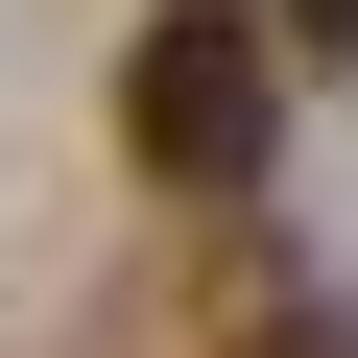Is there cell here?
Returning <instances> with one entry per match:
<instances>
[{
  "mask_svg": "<svg viewBox=\"0 0 358 358\" xmlns=\"http://www.w3.org/2000/svg\"><path fill=\"white\" fill-rule=\"evenodd\" d=\"M120 167L192 192V215H239L287 167V24H263V0H167V24L120 48Z\"/></svg>",
  "mask_w": 358,
  "mask_h": 358,
  "instance_id": "obj_1",
  "label": "cell"
},
{
  "mask_svg": "<svg viewBox=\"0 0 358 358\" xmlns=\"http://www.w3.org/2000/svg\"><path fill=\"white\" fill-rule=\"evenodd\" d=\"M239 358H358V310H310V287H287V310H239Z\"/></svg>",
  "mask_w": 358,
  "mask_h": 358,
  "instance_id": "obj_2",
  "label": "cell"
},
{
  "mask_svg": "<svg viewBox=\"0 0 358 358\" xmlns=\"http://www.w3.org/2000/svg\"><path fill=\"white\" fill-rule=\"evenodd\" d=\"M263 24H287V48H310V72H334V48H358V0H263Z\"/></svg>",
  "mask_w": 358,
  "mask_h": 358,
  "instance_id": "obj_3",
  "label": "cell"
}]
</instances>
